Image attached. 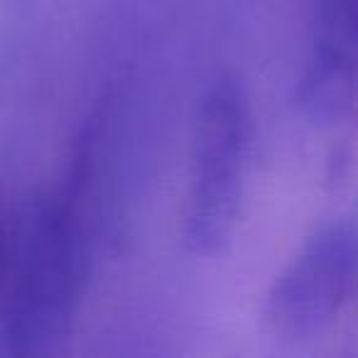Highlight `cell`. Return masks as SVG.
Masks as SVG:
<instances>
[{"instance_id":"cell-1","label":"cell","mask_w":358,"mask_h":358,"mask_svg":"<svg viewBox=\"0 0 358 358\" xmlns=\"http://www.w3.org/2000/svg\"><path fill=\"white\" fill-rule=\"evenodd\" d=\"M81 169L71 167L59 194L42 196L25 219L3 319L0 351L42 356L69 336L89 280V241L79 199Z\"/></svg>"},{"instance_id":"cell-4","label":"cell","mask_w":358,"mask_h":358,"mask_svg":"<svg viewBox=\"0 0 358 358\" xmlns=\"http://www.w3.org/2000/svg\"><path fill=\"white\" fill-rule=\"evenodd\" d=\"M312 50L297 101L317 123L348 118L356 101L358 0H309Z\"/></svg>"},{"instance_id":"cell-5","label":"cell","mask_w":358,"mask_h":358,"mask_svg":"<svg viewBox=\"0 0 358 358\" xmlns=\"http://www.w3.org/2000/svg\"><path fill=\"white\" fill-rule=\"evenodd\" d=\"M0 258H3V229H0Z\"/></svg>"},{"instance_id":"cell-3","label":"cell","mask_w":358,"mask_h":358,"mask_svg":"<svg viewBox=\"0 0 358 358\" xmlns=\"http://www.w3.org/2000/svg\"><path fill=\"white\" fill-rule=\"evenodd\" d=\"M356 260L351 219H334L314 231L270 287L268 327L289 341H307L331 327L353 297Z\"/></svg>"},{"instance_id":"cell-2","label":"cell","mask_w":358,"mask_h":358,"mask_svg":"<svg viewBox=\"0 0 358 358\" xmlns=\"http://www.w3.org/2000/svg\"><path fill=\"white\" fill-rule=\"evenodd\" d=\"M253 113L238 76L221 74L199 103L192 148L185 243L194 255H216L241 221L248 177Z\"/></svg>"}]
</instances>
